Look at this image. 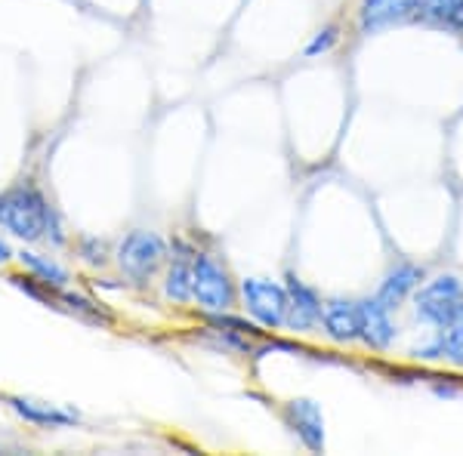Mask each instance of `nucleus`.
Listing matches in <instances>:
<instances>
[{"instance_id":"obj_2","label":"nucleus","mask_w":463,"mask_h":456,"mask_svg":"<svg viewBox=\"0 0 463 456\" xmlns=\"http://www.w3.org/2000/svg\"><path fill=\"white\" fill-rule=\"evenodd\" d=\"M192 302H198L204 312H232L238 302V284L232 281L226 263L213 253L192 256Z\"/></svg>"},{"instance_id":"obj_7","label":"nucleus","mask_w":463,"mask_h":456,"mask_svg":"<svg viewBox=\"0 0 463 456\" xmlns=\"http://www.w3.org/2000/svg\"><path fill=\"white\" fill-rule=\"evenodd\" d=\"M285 290H288V312H285V327H288V330L297 333V336L318 330L321 302H325V299L318 296V290L309 287L306 281H300L294 272L285 278Z\"/></svg>"},{"instance_id":"obj_15","label":"nucleus","mask_w":463,"mask_h":456,"mask_svg":"<svg viewBox=\"0 0 463 456\" xmlns=\"http://www.w3.org/2000/svg\"><path fill=\"white\" fill-rule=\"evenodd\" d=\"M19 263L25 265L34 278L50 284V287H65V284H69V272H65V268L59 265L56 259H50V256H41V253H32V250H22Z\"/></svg>"},{"instance_id":"obj_18","label":"nucleus","mask_w":463,"mask_h":456,"mask_svg":"<svg viewBox=\"0 0 463 456\" xmlns=\"http://www.w3.org/2000/svg\"><path fill=\"white\" fill-rule=\"evenodd\" d=\"M340 43V25L337 22H327V25H321L316 34H312V41L303 47V56L306 59H318V56H327L334 47Z\"/></svg>"},{"instance_id":"obj_20","label":"nucleus","mask_w":463,"mask_h":456,"mask_svg":"<svg viewBox=\"0 0 463 456\" xmlns=\"http://www.w3.org/2000/svg\"><path fill=\"white\" fill-rule=\"evenodd\" d=\"M13 256H16V253H13V247H10V244H6V241H4V237H0V268H4L6 263H10V259H13Z\"/></svg>"},{"instance_id":"obj_17","label":"nucleus","mask_w":463,"mask_h":456,"mask_svg":"<svg viewBox=\"0 0 463 456\" xmlns=\"http://www.w3.org/2000/svg\"><path fill=\"white\" fill-rule=\"evenodd\" d=\"M463 0H420L417 19L420 22H436V25H451L454 16L460 13Z\"/></svg>"},{"instance_id":"obj_9","label":"nucleus","mask_w":463,"mask_h":456,"mask_svg":"<svg viewBox=\"0 0 463 456\" xmlns=\"http://www.w3.org/2000/svg\"><path fill=\"white\" fill-rule=\"evenodd\" d=\"M285 423L306 451H325V410L316 398H290L285 404Z\"/></svg>"},{"instance_id":"obj_11","label":"nucleus","mask_w":463,"mask_h":456,"mask_svg":"<svg viewBox=\"0 0 463 456\" xmlns=\"http://www.w3.org/2000/svg\"><path fill=\"white\" fill-rule=\"evenodd\" d=\"M321 330L337 346L358 342V299L331 296L321 302Z\"/></svg>"},{"instance_id":"obj_13","label":"nucleus","mask_w":463,"mask_h":456,"mask_svg":"<svg viewBox=\"0 0 463 456\" xmlns=\"http://www.w3.org/2000/svg\"><path fill=\"white\" fill-rule=\"evenodd\" d=\"M4 401L16 410L22 420L37 425V429H71V425L78 423V414H74V410H65V407L50 404V401L22 398V395H6Z\"/></svg>"},{"instance_id":"obj_21","label":"nucleus","mask_w":463,"mask_h":456,"mask_svg":"<svg viewBox=\"0 0 463 456\" xmlns=\"http://www.w3.org/2000/svg\"><path fill=\"white\" fill-rule=\"evenodd\" d=\"M436 395H439V398H454V395H458V388H454V386H436Z\"/></svg>"},{"instance_id":"obj_3","label":"nucleus","mask_w":463,"mask_h":456,"mask_svg":"<svg viewBox=\"0 0 463 456\" xmlns=\"http://www.w3.org/2000/svg\"><path fill=\"white\" fill-rule=\"evenodd\" d=\"M414 302V318L427 327H445L463 312V281L458 275H436V278L423 281L411 296Z\"/></svg>"},{"instance_id":"obj_19","label":"nucleus","mask_w":463,"mask_h":456,"mask_svg":"<svg viewBox=\"0 0 463 456\" xmlns=\"http://www.w3.org/2000/svg\"><path fill=\"white\" fill-rule=\"evenodd\" d=\"M78 250H80V259H84L87 265L102 268V265L109 263V250H106V244L96 241V237H84V241L78 244Z\"/></svg>"},{"instance_id":"obj_1","label":"nucleus","mask_w":463,"mask_h":456,"mask_svg":"<svg viewBox=\"0 0 463 456\" xmlns=\"http://www.w3.org/2000/svg\"><path fill=\"white\" fill-rule=\"evenodd\" d=\"M56 213L43 191L32 182H19L0 194V228L25 244L47 241Z\"/></svg>"},{"instance_id":"obj_5","label":"nucleus","mask_w":463,"mask_h":456,"mask_svg":"<svg viewBox=\"0 0 463 456\" xmlns=\"http://www.w3.org/2000/svg\"><path fill=\"white\" fill-rule=\"evenodd\" d=\"M238 299H241L244 312H248L260 327H266V330L285 327V312H288L285 284L250 275V278L238 281Z\"/></svg>"},{"instance_id":"obj_10","label":"nucleus","mask_w":463,"mask_h":456,"mask_svg":"<svg viewBox=\"0 0 463 456\" xmlns=\"http://www.w3.org/2000/svg\"><path fill=\"white\" fill-rule=\"evenodd\" d=\"M423 281H427V268L411 263V259H402V263H395L390 272L383 275L374 296H377V302H383L390 312H399Z\"/></svg>"},{"instance_id":"obj_16","label":"nucleus","mask_w":463,"mask_h":456,"mask_svg":"<svg viewBox=\"0 0 463 456\" xmlns=\"http://www.w3.org/2000/svg\"><path fill=\"white\" fill-rule=\"evenodd\" d=\"M56 302H65V305H69V312H78L80 318L96 321V324H109V321H111L109 312H102L99 305L93 302V299L78 296V293H69L65 287H59V290H56Z\"/></svg>"},{"instance_id":"obj_6","label":"nucleus","mask_w":463,"mask_h":456,"mask_svg":"<svg viewBox=\"0 0 463 456\" xmlns=\"http://www.w3.org/2000/svg\"><path fill=\"white\" fill-rule=\"evenodd\" d=\"M395 312L377 302V296L358 299V342L371 351H390L399 340V327H395Z\"/></svg>"},{"instance_id":"obj_12","label":"nucleus","mask_w":463,"mask_h":456,"mask_svg":"<svg viewBox=\"0 0 463 456\" xmlns=\"http://www.w3.org/2000/svg\"><path fill=\"white\" fill-rule=\"evenodd\" d=\"M414 358H420V361H448L454 368H463V312L451 324L436 327L430 340L414 349Z\"/></svg>"},{"instance_id":"obj_4","label":"nucleus","mask_w":463,"mask_h":456,"mask_svg":"<svg viewBox=\"0 0 463 456\" xmlns=\"http://www.w3.org/2000/svg\"><path fill=\"white\" fill-rule=\"evenodd\" d=\"M115 256L118 272L124 275L127 281L133 284H148L155 278V272L164 265L167 259V244H164L161 235L146 228H133L130 235L121 237L118 250L111 253Z\"/></svg>"},{"instance_id":"obj_22","label":"nucleus","mask_w":463,"mask_h":456,"mask_svg":"<svg viewBox=\"0 0 463 456\" xmlns=\"http://www.w3.org/2000/svg\"><path fill=\"white\" fill-rule=\"evenodd\" d=\"M451 25H454V28H460V32H463V6H460V13H458V16H454Z\"/></svg>"},{"instance_id":"obj_14","label":"nucleus","mask_w":463,"mask_h":456,"mask_svg":"<svg viewBox=\"0 0 463 456\" xmlns=\"http://www.w3.org/2000/svg\"><path fill=\"white\" fill-rule=\"evenodd\" d=\"M192 256H195V250H189L185 244H176V253L170 259L167 275H164V299L167 302H192Z\"/></svg>"},{"instance_id":"obj_8","label":"nucleus","mask_w":463,"mask_h":456,"mask_svg":"<svg viewBox=\"0 0 463 456\" xmlns=\"http://www.w3.org/2000/svg\"><path fill=\"white\" fill-rule=\"evenodd\" d=\"M420 0H358V32L362 34H380L390 32L395 25L417 19Z\"/></svg>"}]
</instances>
